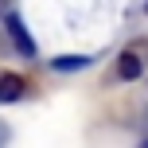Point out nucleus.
Returning <instances> with one entry per match:
<instances>
[{"mask_svg":"<svg viewBox=\"0 0 148 148\" xmlns=\"http://www.w3.org/2000/svg\"><path fill=\"white\" fill-rule=\"evenodd\" d=\"M4 27H8V35H12V43H16V51L20 55H35V39L23 31V23H20V16H4Z\"/></svg>","mask_w":148,"mask_h":148,"instance_id":"nucleus-1","label":"nucleus"},{"mask_svg":"<svg viewBox=\"0 0 148 148\" xmlns=\"http://www.w3.org/2000/svg\"><path fill=\"white\" fill-rule=\"evenodd\" d=\"M23 78L20 74H0V101H20L23 97Z\"/></svg>","mask_w":148,"mask_h":148,"instance_id":"nucleus-2","label":"nucleus"},{"mask_svg":"<svg viewBox=\"0 0 148 148\" xmlns=\"http://www.w3.org/2000/svg\"><path fill=\"white\" fill-rule=\"evenodd\" d=\"M117 74H121V78H140V59H136L133 51H125L117 59Z\"/></svg>","mask_w":148,"mask_h":148,"instance_id":"nucleus-3","label":"nucleus"},{"mask_svg":"<svg viewBox=\"0 0 148 148\" xmlns=\"http://www.w3.org/2000/svg\"><path fill=\"white\" fill-rule=\"evenodd\" d=\"M82 62H86V59H59L55 66H59V70H74V66H82Z\"/></svg>","mask_w":148,"mask_h":148,"instance_id":"nucleus-4","label":"nucleus"}]
</instances>
